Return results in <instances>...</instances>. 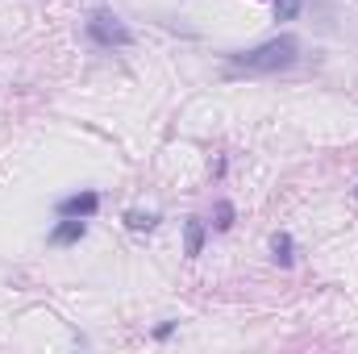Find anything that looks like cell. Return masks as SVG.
Listing matches in <instances>:
<instances>
[{"label": "cell", "mask_w": 358, "mask_h": 354, "mask_svg": "<svg viewBox=\"0 0 358 354\" xmlns=\"http://www.w3.org/2000/svg\"><path fill=\"white\" fill-rule=\"evenodd\" d=\"M296 59H300V42L292 34H279V38H271L263 46H255V50H234L229 67H238L246 76H271V71L296 67Z\"/></svg>", "instance_id": "obj_1"}, {"label": "cell", "mask_w": 358, "mask_h": 354, "mask_svg": "<svg viewBox=\"0 0 358 354\" xmlns=\"http://www.w3.org/2000/svg\"><path fill=\"white\" fill-rule=\"evenodd\" d=\"M88 38L100 50H125V46H134V29H129L117 13H108V8H92Z\"/></svg>", "instance_id": "obj_2"}, {"label": "cell", "mask_w": 358, "mask_h": 354, "mask_svg": "<svg viewBox=\"0 0 358 354\" xmlns=\"http://www.w3.org/2000/svg\"><path fill=\"white\" fill-rule=\"evenodd\" d=\"M55 213H59V217H84V221H92V217L100 213V196H96V192H71V196H63V200L55 204Z\"/></svg>", "instance_id": "obj_3"}, {"label": "cell", "mask_w": 358, "mask_h": 354, "mask_svg": "<svg viewBox=\"0 0 358 354\" xmlns=\"http://www.w3.org/2000/svg\"><path fill=\"white\" fill-rule=\"evenodd\" d=\"M84 234H88L84 217H63L55 225V234H50V246H76V242H84Z\"/></svg>", "instance_id": "obj_4"}, {"label": "cell", "mask_w": 358, "mask_h": 354, "mask_svg": "<svg viewBox=\"0 0 358 354\" xmlns=\"http://www.w3.org/2000/svg\"><path fill=\"white\" fill-rule=\"evenodd\" d=\"M271 259H275L279 267L296 263V242H292V234H283V229H279V234L271 238Z\"/></svg>", "instance_id": "obj_5"}, {"label": "cell", "mask_w": 358, "mask_h": 354, "mask_svg": "<svg viewBox=\"0 0 358 354\" xmlns=\"http://www.w3.org/2000/svg\"><path fill=\"white\" fill-rule=\"evenodd\" d=\"M183 238H187V259H196V255L204 250V221L192 217V221L183 225Z\"/></svg>", "instance_id": "obj_6"}, {"label": "cell", "mask_w": 358, "mask_h": 354, "mask_svg": "<svg viewBox=\"0 0 358 354\" xmlns=\"http://www.w3.org/2000/svg\"><path fill=\"white\" fill-rule=\"evenodd\" d=\"M159 225V213H125V229L134 234H150Z\"/></svg>", "instance_id": "obj_7"}, {"label": "cell", "mask_w": 358, "mask_h": 354, "mask_svg": "<svg viewBox=\"0 0 358 354\" xmlns=\"http://www.w3.org/2000/svg\"><path fill=\"white\" fill-rule=\"evenodd\" d=\"M213 229H217V234H229V229H234V204H229V200L217 204V221H213Z\"/></svg>", "instance_id": "obj_8"}, {"label": "cell", "mask_w": 358, "mask_h": 354, "mask_svg": "<svg viewBox=\"0 0 358 354\" xmlns=\"http://www.w3.org/2000/svg\"><path fill=\"white\" fill-rule=\"evenodd\" d=\"M300 0H275V21H296Z\"/></svg>", "instance_id": "obj_9"}, {"label": "cell", "mask_w": 358, "mask_h": 354, "mask_svg": "<svg viewBox=\"0 0 358 354\" xmlns=\"http://www.w3.org/2000/svg\"><path fill=\"white\" fill-rule=\"evenodd\" d=\"M171 334H176V321H163V325H159V330H155V338H159V342H167V338H171Z\"/></svg>", "instance_id": "obj_10"}, {"label": "cell", "mask_w": 358, "mask_h": 354, "mask_svg": "<svg viewBox=\"0 0 358 354\" xmlns=\"http://www.w3.org/2000/svg\"><path fill=\"white\" fill-rule=\"evenodd\" d=\"M355 200H358V187H355Z\"/></svg>", "instance_id": "obj_11"}]
</instances>
